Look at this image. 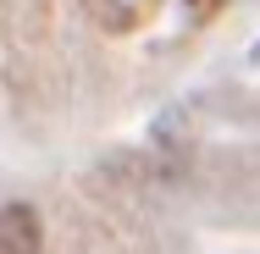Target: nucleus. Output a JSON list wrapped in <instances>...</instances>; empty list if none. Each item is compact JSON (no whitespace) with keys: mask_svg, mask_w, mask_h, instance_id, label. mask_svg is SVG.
<instances>
[{"mask_svg":"<svg viewBox=\"0 0 260 254\" xmlns=\"http://www.w3.org/2000/svg\"><path fill=\"white\" fill-rule=\"evenodd\" d=\"M45 227L28 204H0V254H39Z\"/></svg>","mask_w":260,"mask_h":254,"instance_id":"obj_1","label":"nucleus"},{"mask_svg":"<svg viewBox=\"0 0 260 254\" xmlns=\"http://www.w3.org/2000/svg\"><path fill=\"white\" fill-rule=\"evenodd\" d=\"M160 0H83V11L100 22L105 33H133V28H144L150 17H155Z\"/></svg>","mask_w":260,"mask_h":254,"instance_id":"obj_2","label":"nucleus"},{"mask_svg":"<svg viewBox=\"0 0 260 254\" xmlns=\"http://www.w3.org/2000/svg\"><path fill=\"white\" fill-rule=\"evenodd\" d=\"M188 6H194V17H210V11L221 6V0H188Z\"/></svg>","mask_w":260,"mask_h":254,"instance_id":"obj_3","label":"nucleus"}]
</instances>
